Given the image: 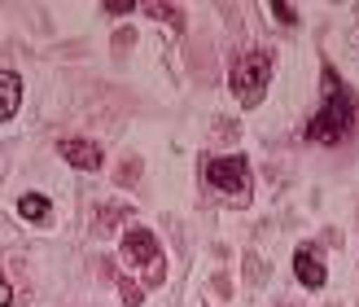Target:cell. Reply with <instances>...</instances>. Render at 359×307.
Masks as SVG:
<instances>
[{
    "label": "cell",
    "mask_w": 359,
    "mask_h": 307,
    "mask_svg": "<svg viewBox=\"0 0 359 307\" xmlns=\"http://www.w3.org/2000/svg\"><path fill=\"white\" fill-rule=\"evenodd\" d=\"M351 97L342 79H337V70H325V105H320V115L307 123V141H320V145H337V141H346L351 132Z\"/></svg>",
    "instance_id": "6da1fadb"
},
{
    "label": "cell",
    "mask_w": 359,
    "mask_h": 307,
    "mask_svg": "<svg viewBox=\"0 0 359 307\" xmlns=\"http://www.w3.org/2000/svg\"><path fill=\"white\" fill-rule=\"evenodd\" d=\"M267 84H272V58L267 53H245V58L232 62V75H228V88L241 105H259Z\"/></svg>",
    "instance_id": "7a4b0ae2"
},
{
    "label": "cell",
    "mask_w": 359,
    "mask_h": 307,
    "mask_svg": "<svg viewBox=\"0 0 359 307\" xmlns=\"http://www.w3.org/2000/svg\"><path fill=\"white\" fill-rule=\"evenodd\" d=\"M206 180H210V189H219V193L250 197V162H245L241 154H232V158H210V162H206Z\"/></svg>",
    "instance_id": "3957f363"
},
{
    "label": "cell",
    "mask_w": 359,
    "mask_h": 307,
    "mask_svg": "<svg viewBox=\"0 0 359 307\" xmlns=\"http://www.w3.org/2000/svg\"><path fill=\"white\" fill-rule=\"evenodd\" d=\"M123 259H128V263H145L154 281L163 277V250H158L149 228H128V233H123Z\"/></svg>",
    "instance_id": "277c9868"
},
{
    "label": "cell",
    "mask_w": 359,
    "mask_h": 307,
    "mask_svg": "<svg viewBox=\"0 0 359 307\" xmlns=\"http://www.w3.org/2000/svg\"><path fill=\"white\" fill-rule=\"evenodd\" d=\"M57 154L70 162V167H79V171H101V162H105L97 141H62Z\"/></svg>",
    "instance_id": "5b68a950"
},
{
    "label": "cell",
    "mask_w": 359,
    "mask_h": 307,
    "mask_svg": "<svg viewBox=\"0 0 359 307\" xmlns=\"http://www.w3.org/2000/svg\"><path fill=\"white\" fill-rule=\"evenodd\" d=\"M294 273H298V281L307 285V290H320V285H325V259H320L316 250L302 246L298 255H294Z\"/></svg>",
    "instance_id": "8992f818"
},
{
    "label": "cell",
    "mask_w": 359,
    "mask_h": 307,
    "mask_svg": "<svg viewBox=\"0 0 359 307\" xmlns=\"http://www.w3.org/2000/svg\"><path fill=\"white\" fill-rule=\"evenodd\" d=\"M18 215L31 220V224H48L53 220V207H48L44 193H22V197H18Z\"/></svg>",
    "instance_id": "52a82bcc"
},
{
    "label": "cell",
    "mask_w": 359,
    "mask_h": 307,
    "mask_svg": "<svg viewBox=\"0 0 359 307\" xmlns=\"http://www.w3.org/2000/svg\"><path fill=\"white\" fill-rule=\"evenodd\" d=\"M0 88H5V101H0V119H13L18 105H22V79L13 75V70H5L0 75Z\"/></svg>",
    "instance_id": "ba28073f"
},
{
    "label": "cell",
    "mask_w": 359,
    "mask_h": 307,
    "mask_svg": "<svg viewBox=\"0 0 359 307\" xmlns=\"http://www.w3.org/2000/svg\"><path fill=\"white\" fill-rule=\"evenodd\" d=\"M272 13L280 18V22H290V27L298 22V9H294V5H280V0H276V5H272Z\"/></svg>",
    "instance_id": "9c48e42d"
},
{
    "label": "cell",
    "mask_w": 359,
    "mask_h": 307,
    "mask_svg": "<svg viewBox=\"0 0 359 307\" xmlns=\"http://www.w3.org/2000/svg\"><path fill=\"white\" fill-rule=\"evenodd\" d=\"M105 13H132V5H128V0H110V5H105Z\"/></svg>",
    "instance_id": "30bf717a"
}]
</instances>
